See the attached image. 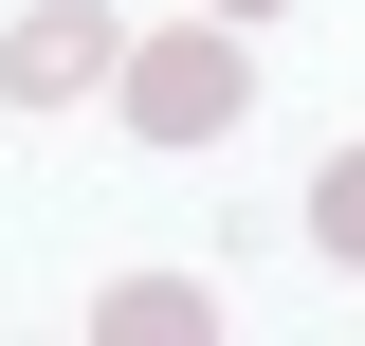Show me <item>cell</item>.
I'll return each mask as SVG.
<instances>
[{"label":"cell","instance_id":"cell-1","mask_svg":"<svg viewBox=\"0 0 365 346\" xmlns=\"http://www.w3.org/2000/svg\"><path fill=\"white\" fill-rule=\"evenodd\" d=\"M128 55H146V73H128V128L146 146H220L237 110H256V73L220 55V0H201V37H128Z\"/></svg>","mask_w":365,"mask_h":346},{"label":"cell","instance_id":"cell-2","mask_svg":"<svg viewBox=\"0 0 365 346\" xmlns=\"http://www.w3.org/2000/svg\"><path fill=\"white\" fill-rule=\"evenodd\" d=\"M110 19H91V0H37V19H19V37H0V91H19V110H73V91H110Z\"/></svg>","mask_w":365,"mask_h":346},{"label":"cell","instance_id":"cell-3","mask_svg":"<svg viewBox=\"0 0 365 346\" xmlns=\"http://www.w3.org/2000/svg\"><path fill=\"white\" fill-rule=\"evenodd\" d=\"M311 237L365 273V146H329V164H311Z\"/></svg>","mask_w":365,"mask_h":346},{"label":"cell","instance_id":"cell-4","mask_svg":"<svg viewBox=\"0 0 365 346\" xmlns=\"http://www.w3.org/2000/svg\"><path fill=\"white\" fill-rule=\"evenodd\" d=\"M110 328H128V346H165V328H201V292H182V273H128V292H110Z\"/></svg>","mask_w":365,"mask_h":346},{"label":"cell","instance_id":"cell-5","mask_svg":"<svg viewBox=\"0 0 365 346\" xmlns=\"http://www.w3.org/2000/svg\"><path fill=\"white\" fill-rule=\"evenodd\" d=\"M220 19H274V0H220Z\"/></svg>","mask_w":365,"mask_h":346}]
</instances>
